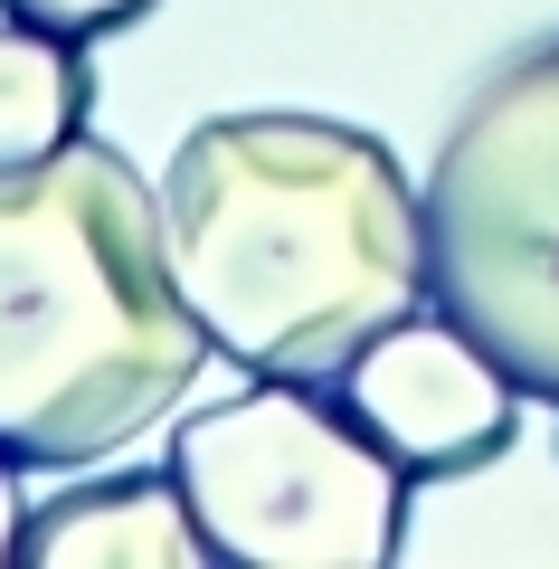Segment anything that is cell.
I'll list each match as a JSON object with an SVG mask.
<instances>
[{
    "label": "cell",
    "instance_id": "obj_3",
    "mask_svg": "<svg viewBox=\"0 0 559 569\" xmlns=\"http://www.w3.org/2000/svg\"><path fill=\"white\" fill-rule=\"evenodd\" d=\"M427 200V295L521 399L559 408V29L493 58L446 114Z\"/></svg>",
    "mask_w": 559,
    "mask_h": 569
},
{
    "label": "cell",
    "instance_id": "obj_8",
    "mask_svg": "<svg viewBox=\"0 0 559 569\" xmlns=\"http://www.w3.org/2000/svg\"><path fill=\"white\" fill-rule=\"evenodd\" d=\"M10 20H29V29H58V39H123V29H142L161 10V0H0Z\"/></svg>",
    "mask_w": 559,
    "mask_h": 569
},
{
    "label": "cell",
    "instance_id": "obj_6",
    "mask_svg": "<svg viewBox=\"0 0 559 569\" xmlns=\"http://www.w3.org/2000/svg\"><path fill=\"white\" fill-rule=\"evenodd\" d=\"M20 569H209L200 512L180 493L171 466H133V475H86V485L48 493L39 512H20Z\"/></svg>",
    "mask_w": 559,
    "mask_h": 569
},
{
    "label": "cell",
    "instance_id": "obj_7",
    "mask_svg": "<svg viewBox=\"0 0 559 569\" xmlns=\"http://www.w3.org/2000/svg\"><path fill=\"white\" fill-rule=\"evenodd\" d=\"M96 114V67H86V39H58V29H29L0 10V162H39L67 133H86Z\"/></svg>",
    "mask_w": 559,
    "mask_h": 569
},
{
    "label": "cell",
    "instance_id": "obj_2",
    "mask_svg": "<svg viewBox=\"0 0 559 569\" xmlns=\"http://www.w3.org/2000/svg\"><path fill=\"white\" fill-rule=\"evenodd\" d=\"M209 332L171 276L161 190L104 133L0 162V456L96 466L180 408Z\"/></svg>",
    "mask_w": 559,
    "mask_h": 569
},
{
    "label": "cell",
    "instance_id": "obj_4",
    "mask_svg": "<svg viewBox=\"0 0 559 569\" xmlns=\"http://www.w3.org/2000/svg\"><path fill=\"white\" fill-rule=\"evenodd\" d=\"M171 475L228 569H389L418 493L332 380H257L209 399L180 418Z\"/></svg>",
    "mask_w": 559,
    "mask_h": 569
},
{
    "label": "cell",
    "instance_id": "obj_1",
    "mask_svg": "<svg viewBox=\"0 0 559 569\" xmlns=\"http://www.w3.org/2000/svg\"><path fill=\"white\" fill-rule=\"evenodd\" d=\"M171 276L247 380H341L427 305V200L370 123L209 114L161 171Z\"/></svg>",
    "mask_w": 559,
    "mask_h": 569
},
{
    "label": "cell",
    "instance_id": "obj_9",
    "mask_svg": "<svg viewBox=\"0 0 559 569\" xmlns=\"http://www.w3.org/2000/svg\"><path fill=\"white\" fill-rule=\"evenodd\" d=\"M20 541V456H0V560Z\"/></svg>",
    "mask_w": 559,
    "mask_h": 569
},
{
    "label": "cell",
    "instance_id": "obj_5",
    "mask_svg": "<svg viewBox=\"0 0 559 569\" xmlns=\"http://www.w3.org/2000/svg\"><path fill=\"white\" fill-rule=\"evenodd\" d=\"M341 408L370 427V447L408 475V485H456L512 456L521 437V389L456 313H408L380 342H360L341 370Z\"/></svg>",
    "mask_w": 559,
    "mask_h": 569
}]
</instances>
